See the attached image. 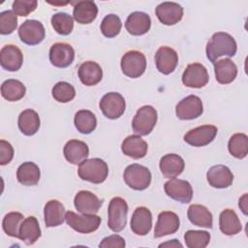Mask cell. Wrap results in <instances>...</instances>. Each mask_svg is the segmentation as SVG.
Masks as SVG:
<instances>
[{"label": "cell", "instance_id": "6da1fadb", "mask_svg": "<svg viewBox=\"0 0 248 248\" xmlns=\"http://www.w3.org/2000/svg\"><path fill=\"white\" fill-rule=\"evenodd\" d=\"M236 42L232 36L225 32H217L212 35L206 45V56L215 64L217 59L221 56H233L236 53Z\"/></svg>", "mask_w": 248, "mask_h": 248}, {"label": "cell", "instance_id": "7a4b0ae2", "mask_svg": "<svg viewBox=\"0 0 248 248\" xmlns=\"http://www.w3.org/2000/svg\"><path fill=\"white\" fill-rule=\"evenodd\" d=\"M78 172L82 180L100 184L106 180L108 168L107 163L100 158L85 159L79 164Z\"/></svg>", "mask_w": 248, "mask_h": 248}, {"label": "cell", "instance_id": "3957f363", "mask_svg": "<svg viewBox=\"0 0 248 248\" xmlns=\"http://www.w3.org/2000/svg\"><path fill=\"white\" fill-rule=\"evenodd\" d=\"M128 204L126 201L120 197H114L110 200L108 208V226L115 232H121L127 223Z\"/></svg>", "mask_w": 248, "mask_h": 248}, {"label": "cell", "instance_id": "277c9868", "mask_svg": "<svg viewBox=\"0 0 248 248\" xmlns=\"http://www.w3.org/2000/svg\"><path fill=\"white\" fill-rule=\"evenodd\" d=\"M125 183L132 189L141 191L146 189L151 182L150 170L141 165L132 164L129 165L123 174Z\"/></svg>", "mask_w": 248, "mask_h": 248}, {"label": "cell", "instance_id": "5b68a950", "mask_svg": "<svg viewBox=\"0 0 248 248\" xmlns=\"http://www.w3.org/2000/svg\"><path fill=\"white\" fill-rule=\"evenodd\" d=\"M157 118V111L153 107L143 106L140 108L132 121L134 132L139 136H147L155 127Z\"/></svg>", "mask_w": 248, "mask_h": 248}, {"label": "cell", "instance_id": "8992f818", "mask_svg": "<svg viewBox=\"0 0 248 248\" xmlns=\"http://www.w3.org/2000/svg\"><path fill=\"white\" fill-rule=\"evenodd\" d=\"M67 224L80 233H90L95 232L100 224L101 217L95 214H77L74 211L66 212Z\"/></svg>", "mask_w": 248, "mask_h": 248}, {"label": "cell", "instance_id": "52a82bcc", "mask_svg": "<svg viewBox=\"0 0 248 248\" xmlns=\"http://www.w3.org/2000/svg\"><path fill=\"white\" fill-rule=\"evenodd\" d=\"M146 69L144 54L138 50L127 51L121 58V70L129 78H140Z\"/></svg>", "mask_w": 248, "mask_h": 248}, {"label": "cell", "instance_id": "ba28073f", "mask_svg": "<svg viewBox=\"0 0 248 248\" xmlns=\"http://www.w3.org/2000/svg\"><path fill=\"white\" fill-rule=\"evenodd\" d=\"M99 107L106 117L108 119H117L124 113L126 103L120 93L109 92L103 96Z\"/></svg>", "mask_w": 248, "mask_h": 248}, {"label": "cell", "instance_id": "9c48e42d", "mask_svg": "<svg viewBox=\"0 0 248 248\" xmlns=\"http://www.w3.org/2000/svg\"><path fill=\"white\" fill-rule=\"evenodd\" d=\"M166 194L172 200L181 203H189L193 198V189L191 184L182 179L170 178L164 185Z\"/></svg>", "mask_w": 248, "mask_h": 248}, {"label": "cell", "instance_id": "30bf717a", "mask_svg": "<svg viewBox=\"0 0 248 248\" xmlns=\"http://www.w3.org/2000/svg\"><path fill=\"white\" fill-rule=\"evenodd\" d=\"M45 35L44 25L36 19H27L18 28L20 40L29 46L40 44L45 39Z\"/></svg>", "mask_w": 248, "mask_h": 248}, {"label": "cell", "instance_id": "8fae6325", "mask_svg": "<svg viewBox=\"0 0 248 248\" xmlns=\"http://www.w3.org/2000/svg\"><path fill=\"white\" fill-rule=\"evenodd\" d=\"M203 112L202 100L196 95H189L182 99L175 108L176 116L181 120L198 118Z\"/></svg>", "mask_w": 248, "mask_h": 248}, {"label": "cell", "instance_id": "7c38bea8", "mask_svg": "<svg viewBox=\"0 0 248 248\" xmlns=\"http://www.w3.org/2000/svg\"><path fill=\"white\" fill-rule=\"evenodd\" d=\"M208 79L207 70L201 63L189 64L182 75L183 84L191 88H202L207 84Z\"/></svg>", "mask_w": 248, "mask_h": 248}, {"label": "cell", "instance_id": "4fadbf2b", "mask_svg": "<svg viewBox=\"0 0 248 248\" xmlns=\"http://www.w3.org/2000/svg\"><path fill=\"white\" fill-rule=\"evenodd\" d=\"M217 132L218 129L214 125L199 126L187 132L184 136V140L192 146H204L215 139Z\"/></svg>", "mask_w": 248, "mask_h": 248}, {"label": "cell", "instance_id": "5bb4252c", "mask_svg": "<svg viewBox=\"0 0 248 248\" xmlns=\"http://www.w3.org/2000/svg\"><path fill=\"white\" fill-rule=\"evenodd\" d=\"M75 59V50L73 46L66 43H55L49 49V61L57 68H66L70 66Z\"/></svg>", "mask_w": 248, "mask_h": 248}, {"label": "cell", "instance_id": "9a60e30c", "mask_svg": "<svg viewBox=\"0 0 248 248\" xmlns=\"http://www.w3.org/2000/svg\"><path fill=\"white\" fill-rule=\"evenodd\" d=\"M74 203L81 214H96L103 204V200H100L92 192L82 190L75 196Z\"/></svg>", "mask_w": 248, "mask_h": 248}, {"label": "cell", "instance_id": "2e32d148", "mask_svg": "<svg viewBox=\"0 0 248 248\" xmlns=\"http://www.w3.org/2000/svg\"><path fill=\"white\" fill-rule=\"evenodd\" d=\"M180 221L178 216L172 211H162L158 215L154 230V237L159 238L174 233L179 229Z\"/></svg>", "mask_w": 248, "mask_h": 248}, {"label": "cell", "instance_id": "e0dca14e", "mask_svg": "<svg viewBox=\"0 0 248 248\" xmlns=\"http://www.w3.org/2000/svg\"><path fill=\"white\" fill-rule=\"evenodd\" d=\"M155 13L163 24L173 25L182 19L183 8L175 2H163L157 6Z\"/></svg>", "mask_w": 248, "mask_h": 248}, {"label": "cell", "instance_id": "ac0fdd59", "mask_svg": "<svg viewBox=\"0 0 248 248\" xmlns=\"http://www.w3.org/2000/svg\"><path fill=\"white\" fill-rule=\"evenodd\" d=\"M155 63L157 70L163 75L172 73L178 63V55L176 51L169 46H161L155 54Z\"/></svg>", "mask_w": 248, "mask_h": 248}, {"label": "cell", "instance_id": "d6986e66", "mask_svg": "<svg viewBox=\"0 0 248 248\" xmlns=\"http://www.w3.org/2000/svg\"><path fill=\"white\" fill-rule=\"evenodd\" d=\"M206 178L210 186L218 189H224L232 184L233 174L228 167L224 165H216L207 170Z\"/></svg>", "mask_w": 248, "mask_h": 248}, {"label": "cell", "instance_id": "ffe728a7", "mask_svg": "<svg viewBox=\"0 0 248 248\" xmlns=\"http://www.w3.org/2000/svg\"><path fill=\"white\" fill-rule=\"evenodd\" d=\"M23 62V54L21 50L14 45H6L0 51V64L3 69L16 72L20 69Z\"/></svg>", "mask_w": 248, "mask_h": 248}, {"label": "cell", "instance_id": "44dd1931", "mask_svg": "<svg viewBox=\"0 0 248 248\" xmlns=\"http://www.w3.org/2000/svg\"><path fill=\"white\" fill-rule=\"evenodd\" d=\"M152 227V214L144 206L137 207L131 218V230L138 235L147 234Z\"/></svg>", "mask_w": 248, "mask_h": 248}, {"label": "cell", "instance_id": "7402d4cb", "mask_svg": "<svg viewBox=\"0 0 248 248\" xmlns=\"http://www.w3.org/2000/svg\"><path fill=\"white\" fill-rule=\"evenodd\" d=\"M151 26L150 16L143 12H134L129 15L125 28L133 36H141L147 33Z\"/></svg>", "mask_w": 248, "mask_h": 248}, {"label": "cell", "instance_id": "603a6c76", "mask_svg": "<svg viewBox=\"0 0 248 248\" xmlns=\"http://www.w3.org/2000/svg\"><path fill=\"white\" fill-rule=\"evenodd\" d=\"M160 170L166 178H175L182 173L185 163L177 154L170 153L164 155L160 160Z\"/></svg>", "mask_w": 248, "mask_h": 248}, {"label": "cell", "instance_id": "cb8c5ba5", "mask_svg": "<svg viewBox=\"0 0 248 248\" xmlns=\"http://www.w3.org/2000/svg\"><path fill=\"white\" fill-rule=\"evenodd\" d=\"M147 142L139 135H132L127 137L121 144L122 152L133 159L143 158L147 153Z\"/></svg>", "mask_w": 248, "mask_h": 248}, {"label": "cell", "instance_id": "d4e9b609", "mask_svg": "<svg viewBox=\"0 0 248 248\" xmlns=\"http://www.w3.org/2000/svg\"><path fill=\"white\" fill-rule=\"evenodd\" d=\"M64 156L68 162L74 165L80 164L89 155L87 144L78 140H70L64 146Z\"/></svg>", "mask_w": 248, "mask_h": 248}, {"label": "cell", "instance_id": "484cf974", "mask_svg": "<svg viewBox=\"0 0 248 248\" xmlns=\"http://www.w3.org/2000/svg\"><path fill=\"white\" fill-rule=\"evenodd\" d=\"M45 224L46 227H56L61 225L66 220V210L64 205L56 201H48L44 208Z\"/></svg>", "mask_w": 248, "mask_h": 248}, {"label": "cell", "instance_id": "4316f807", "mask_svg": "<svg viewBox=\"0 0 248 248\" xmlns=\"http://www.w3.org/2000/svg\"><path fill=\"white\" fill-rule=\"evenodd\" d=\"M98 15V8L95 2L85 0L78 1L74 6L73 16L74 19L80 24L91 23Z\"/></svg>", "mask_w": 248, "mask_h": 248}, {"label": "cell", "instance_id": "83f0119b", "mask_svg": "<svg viewBox=\"0 0 248 248\" xmlns=\"http://www.w3.org/2000/svg\"><path fill=\"white\" fill-rule=\"evenodd\" d=\"M78 78L84 85H96L103 78V70L98 63L94 61H86L78 68Z\"/></svg>", "mask_w": 248, "mask_h": 248}, {"label": "cell", "instance_id": "f1b7e54d", "mask_svg": "<svg viewBox=\"0 0 248 248\" xmlns=\"http://www.w3.org/2000/svg\"><path fill=\"white\" fill-rule=\"evenodd\" d=\"M216 80L221 84H229L234 80L237 75V67L230 58L218 60L214 64Z\"/></svg>", "mask_w": 248, "mask_h": 248}, {"label": "cell", "instance_id": "f546056e", "mask_svg": "<svg viewBox=\"0 0 248 248\" xmlns=\"http://www.w3.org/2000/svg\"><path fill=\"white\" fill-rule=\"evenodd\" d=\"M219 227L220 231L226 235L237 234L242 230L239 218L234 210L230 208H227L220 213Z\"/></svg>", "mask_w": 248, "mask_h": 248}, {"label": "cell", "instance_id": "4dcf8cb0", "mask_svg": "<svg viewBox=\"0 0 248 248\" xmlns=\"http://www.w3.org/2000/svg\"><path fill=\"white\" fill-rule=\"evenodd\" d=\"M41 236V229L39 222L34 216H29L23 220L20 229L18 238L27 245L34 244Z\"/></svg>", "mask_w": 248, "mask_h": 248}, {"label": "cell", "instance_id": "1f68e13d", "mask_svg": "<svg viewBox=\"0 0 248 248\" xmlns=\"http://www.w3.org/2000/svg\"><path fill=\"white\" fill-rule=\"evenodd\" d=\"M190 222L196 226L211 229L213 218L211 212L202 204H191L187 211Z\"/></svg>", "mask_w": 248, "mask_h": 248}, {"label": "cell", "instance_id": "d6a6232c", "mask_svg": "<svg viewBox=\"0 0 248 248\" xmlns=\"http://www.w3.org/2000/svg\"><path fill=\"white\" fill-rule=\"evenodd\" d=\"M17 124L22 134L25 136H33L40 128V117L35 110L28 108L19 114Z\"/></svg>", "mask_w": 248, "mask_h": 248}, {"label": "cell", "instance_id": "836d02e7", "mask_svg": "<svg viewBox=\"0 0 248 248\" xmlns=\"http://www.w3.org/2000/svg\"><path fill=\"white\" fill-rule=\"evenodd\" d=\"M41 172L39 167L33 162L21 164L16 170V178L19 183L25 186H34L40 180Z\"/></svg>", "mask_w": 248, "mask_h": 248}, {"label": "cell", "instance_id": "e575fe53", "mask_svg": "<svg viewBox=\"0 0 248 248\" xmlns=\"http://www.w3.org/2000/svg\"><path fill=\"white\" fill-rule=\"evenodd\" d=\"M26 88L24 84L17 79H7L1 85V95L10 102H16L23 98Z\"/></svg>", "mask_w": 248, "mask_h": 248}, {"label": "cell", "instance_id": "d590c367", "mask_svg": "<svg viewBox=\"0 0 248 248\" xmlns=\"http://www.w3.org/2000/svg\"><path fill=\"white\" fill-rule=\"evenodd\" d=\"M74 123L79 133L87 135L95 130L97 126V119L92 111L81 109L76 113Z\"/></svg>", "mask_w": 248, "mask_h": 248}, {"label": "cell", "instance_id": "8d00e7d4", "mask_svg": "<svg viewBox=\"0 0 248 248\" xmlns=\"http://www.w3.org/2000/svg\"><path fill=\"white\" fill-rule=\"evenodd\" d=\"M230 153L237 158L243 159L248 153V137L243 133H236L232 135L228 143Z\"/></svg>", "mask_w": 248, "mask_h": 248}, {"label": "cell", "instance_id": "74e56055", "mask_svg": "<svg viewBox=\"0 0 248 248\" xmlns=\"http://www.w3.org/2000/svg\"><path fill=\"white\" fill-rule=\"evenodd\" d=\"M23 215L19 212H9L5 215L2 221V228L6 234L12 237H17L19 234V229L23 222Z\"/></svg>", "mask_w": 248, "mask_h": 248}, {"label": "cell", "instance_id": "f35d334b", "mask_svg": "<svg viewBox=\"0 0 248 248\" xmlns=\"http://www.w3.org/2000/svg\"><path fill=\"white\" fill-rule=\"evenodd\" d=\"M51 25L60 35H69L74 28V18L67 13L59 12L51 16Z\"/></svg>", "mask_w": 248, "mask_h": 248}, {"label": "cell", "instance_id": "ab89813d", "mask_svg": "<svg viewBox=\"0 0 248 248\" xmlns=\"http://www.w3.org/2000/svg\"><path fill=\"white\" fill-rule=\"evenodd\" d=\"M184 241L188 248H204L210 241V234L206 231L189 230L184 234Z\"/></svg>", "mask_w": 248, "mask_h": 248}, {"label": "cell", "instance_id": "60d3db41", "mask_svg": "<svg viewBox=\"0 0 248 248\" xmlns=\"http://www.w3.org/2000/svg\"><path fill=\"white\" fill-rule=\"evenodd\" d=\"M122 23L118 16L109 14L104 17L101 23V31L107 38H113L117 36L121 30Z\"/></svg>", "mask_w": 248, "mask_h": 248}, {"label": "cell", "instance_id": "b9f144b4", "mask_svg": "<svg viewBox=\"0 0 248 248\" xmlns=\"http://www.w3.org/2000/svg\"><path fill=\"white\" fill-rule=\"evenodd\" d=\"M52 97L60 103H68L76 96V90L72 84L66 81L57 82L52 88Z\"/></svg>", "mask_w": 248, "mask_h": 248}, {"label": "cell", "instance_id": "7bdbcfd3", "mask_svg": "<svg viewBox=\"0 0 248 248\" xmlns=\"http://www.w3.org/2000/svg\"><path fill=\"white\" fill-rule=\"evenodd\" d=\"M17 26V17L13 11H4L0 13V33L8 35L13 33Z\"/></svg>", "mask_w": 248, "mask_h": 248}, {"label": "cell", "instance_id": "ee69618b", "mask_svg": "<svg viewBox=\"0 0 248 248\" xmlns=\"http://www.w3.org/2000/svg\"><path fill=\"white\" fill-rule=\"evenodd\" d=\"M38 2L36 0H16L13 3V12L19 16H26L36 10Z\"/></svg>", "mask_w": 248, "mask_h": 248}, {"label": "cell", "instance_id": "f6af8a7d", "mask_svg": "<svg viewBox=\"0 0 248 248\" xmlns=\"http://www.w3.org/2000/svg\"><path fill=\"white\" fill-rule=\"evenodd\" d=\"M14 158V148L10 142L0 140V164L2 166L9 164Z\"/></svg>", "mask_w": 248, "mask_h": 248}, {"label": "cell", "instance_id": "bcb514c9", "mask_svg": "<svg viewBox=\"0 0 248 248\" xmlns=\"http://www.w3.org/2000/svg\"><path fill=\"white\" fill-rule=\"evenodd\" d=\"M126 243L122 236L118 234H111L105 237L99 244V247L102 248H123Z\"/></svg>", "mask_w": 248, "mask_h": 248}, {"label": "cell", "instance_id": "7dc6e473", "mask_svg": "<svg viewBox=\"0 0 248 248\" xmlns=\"http://www.w3.org/2000/svg\"><path fill=\"white\" fill-rule=\"evenodd\" d=\"M238 206L242 210V212L246 215L247 214V194H244L238 202Z\"/></svg>", "mask_w": 248, "mask_h": 248}, {"label": "cell", "instance_id": "c3c4849f", "mask_svg": "<svg viewBox=\"0 0 248 248\" xmlns=\"http://www.w3.org/2000/svg\"><path fill=\"white\" fill-rule=\"evenodd\" d=\"M182 247V244L177 239H171L170 241L162 243L159 245V247Z\"/></svg>", "mask_w": 248, "mask_h": 248}]
</instances>
